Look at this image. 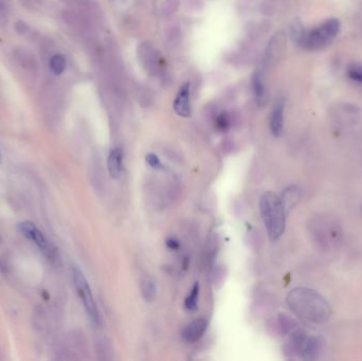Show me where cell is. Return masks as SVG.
Here are the masks:
<instances>
[{
	"label": "cell",
	"instance_id": "1",
	"mask_svg": "<svg viewBox=\"0 0 362 361\" xmlns=\"http://www.w3.org/2000/svg\"><path fill=\"white\" fill-rule=\"evenodd\" d=\"M289 309L300 319L310 323H324L329 320L332 309L320 293L307 287H296L287 294Z\"/></svg>",
	"mask_w": 362,
	"mask_h": 361
},
{
	"label": "cell",
	"instance_id": "2",
	"mask_svg": "<svg viewBox=\"0 0 362 361\" xmlns=\"http://www.w3.org/2000/svg\"><path fill=\"white\" fill-rule=\"evenodd\" d=\"M310 234L315 243L325 251L339 248L343 232L339 220L329 214H319L311 218Z\"/></svg>",
	"mask_w": 362,
	"mask_h": 361
},
{
	"label": "cell",
	"instance_id": "3",
	"mask_svg": "<svg viewBox=\"0 0 362 361\" xmlns=\"http://www.w3.org/2000/svg\"><path fill=\"white\" fill-rule=\"evenodd\" d=\"M259 210L269 238L279 240L285 231L287 215L280 197L272 192H265L259 199Z\"/></svg>",
	"mask_w": 362,
	"mask_h": 361
},
{
	"label": "cell",
	"instance_id": "4",
	"mask_svg": "<svg viewBox=\"0 0 362 361\" xmlns=\"http://www.w3.org/2000/svg\"><path fill=\"white\" fill-rule=\"evenodd\" d=\"M340 20L337 18H329L323 24L318 26L311 30L305 32L299 41V45L306 49L315 51L328 46L330 42L336 38L340 31Z\"/></svg>",
	"mask_w": 362,
	"mask_h": 361
},
{
	"label": "cell",
	"instance_id": "5",
	"mask_svg": "<svg viewBox=\"0 0 362 361\" xmlns=\"http://www.w3.org/2000/svg\"><path fill=\"white\" fill-rule=\"evenodd\" d=\"M287 341L288 352L304 360H313L318 357L321 351L320 339L308 335L304 330L295 328L292 330Z\"/></svg>",
	"mask_w": 362,
	"mask_h": 361
},
{
	"label": "cell",
	"instance_id": "6",
	"mask_svg": "<svg viewBox=\"0 0 362 361\" xmlns=\"http://www.w3.org/2000/svg\"><path fill=\"white\" fill-rule=\"evenodd\" d=\"M72 278H73V282L75 284L77 293L81 298L83 305L86 309L87 314L90 317V319L96 324L100 323V316L98 312V307L96 305L95 299L92 297V292L90 289V286L87 282V280L83 272L79 270L77 267L72 268Z\"/></svg>",
	"mask_w": 362,
	"mask_h": 361
},
{
	"label": "cell",
	"instance_id": "7",
	"mask_svg": "<svg viewBox=\"0 0 362 361\" xmlns=\"http://www.w3.org/2000/svg\"><path fill=\"white\" fill-rule=\"evenodd\" d=\"M207 327L208 322L205 318H199V319L192 321L190 324H187L182 331L183 340L189 343L198 341L206 333Z\"/></svg>",
	"mask_w": 362,
	"mask_h": 361
},
{
	"label": "cell",
	"instance_id": "8",
	"mask_svg": "<svg viewBox=\"0 0 362 361\" xmlns=\"http://www.w3.org/2000/svg\"><path fill=\"white\" fill-rule=\"evenodd\" d=\"M174 110L182 118H189L191 115L190 84H185L180 88L174 102Z\"/></svg>",
	"mask_w": 362,
	"mask_h": 361
},
{
	"label": "cell",
	"instance_id": "9",
	"mask_svg": "<svg viewBox=\"0 0 362 361\" xmlns=\"http://www.w3.org/2000/svg\"><path fill=\"white\" fill-rule=\"evenodd\" d=\"M284 126V102L279 100L274 105L270 118V129L273 136L280 137L283 132Z\"/></svg>",
	"mask_w": 362,
	"mask_h": 361
},
{
	"label": "cell",
	"instance_id": "10",
	"mask_svg": "<svg viewBox=\"0 0 362 361\" xmlns=\"http://www.w3.org/2000/svg\"><path fill=\"white\" fill-rule=\"evenodd\" d=\"M19 229L25 236H27L29 240L34 242L38 247L40 248H46L47 247V241L45 236L42 235L40 231L35 227L34 223L30 221H25L19 223Z\"/></svg>",
	"mask_w": 362,
	"mask_h": 361
},
{
	"label": "cell",
	"instance_id": "11",
	"mask_svg": "<svg viewBox=\"0 0 362 361\" xmlns=\"http://www.w3.org/2000/svg\"><path fill=\"white\" fill-rule=\"evenodd\" d=\"M301 198V191L298 186L290 185L286 187V189L282 192L281 194V201L283 205L286 214L290 212L292 209L295 207V205L299 203Z\"/></svg>",
	"mask_w": 362,
	"mask_h": 361
},
{
	"label": "cell",
	"instance_id": "12",
	"mask_svg": "<svg viewBox=\"0 0 362 361\" xmlns=\"http://www.w3.org/2000/svg\"><path fill=\"white\" fill-rule=\"evenodd\" d=\"M107 168L109 174L113 178H119L123 173V153L120 148H114L110 151L107 160Z\"/></svg>",
	"mask_w": 362,
	"mask_h": 361
},
{
	"label": "cell",
	"instance_id": "13",
	"mask_svg": "<svg viewBox=\"0 0 362 361\" xmlns=\"http://www.w3.org/2000/svg\"><path fill=\"white\" fill-rule=\"evenodd\" d=\"M140 290L142 298L146 302H153L157 294V284L155 280L150 277H145L141 280Z\"/></svg>",
	"mask_w": 362,
	"mask_h": 361
},
{
	"label": "cell",
	"instance_id": "14",
	"mask_svg": "<svg viewBox=\"0 0 362 361\" xmlns=\"http://www.w3.org/2000/svg\"><path fill=\"white\" fill-rule=\"evenodd\" d=\"M199 290H200V287H199V284L196 282L194 284L192 290L190 292V294L187 295V298L185 300V308L187 310H190V312H194V310H196L197 307H198V298H199Z\"/></svg>",
	"mask_w": 362,
	"mask_h": 361
},
{
	"label": "cell",
	"instance_id": "15",
	"mask_svg": "<svg viewBox=\"0 0 362 361\" xmlns=\"http://www.w3.org/2000/svg\"><path fill=\"white\" fill-rule=\"evenodd\" d=\"M66 68V60L61 54H55L50 60V69L55 75H60Z\"/></svg>",
	"mask_w": 362,
	"mask_h": 361
},
{
	"label": "cell",
	"instance_id": "16",
	"mask_svg": "<svg viewBox=\"0 0 362 361\" xmlns=\"http://www.w3.org/2000/svg\"><path fill=\"white\" fill-rule=\"evenodd\" d=\"M253 90L256 96V100L259 104H263L265 102V86L262 81V77L259 74H256L253 78Z\"/></svg>",
	"mask_w": 362,
	"mask_h": 361
},
{
	"label": "cell",
	"instance_id": "17",
	"mask_svg": "<svg viewBox=\"0 0 362 361\" xmlns=\"http://www.w3.org/2000/svg\"><path fill=\"white\" fill-rule=\"evenodd\" d=\"M347 76L355 82L362 83V65L354 64L347 68Z\"/></svg>",
	"mask_w": 362,
	"mask_h": 361
},
{
	"label": "cell",
	"instance_id": "18",
	"mask_svg": "<svg viewBox=\"0 0 362 361\" xmlns=\"http://www.w3.org/2000/svg\"><path fill=\"white\" fill-rule=\"evenodd\" d=\"M215 126L217 128V131H219V132H226V131H228V128L230 127V118H229V115L226 112L220 113L218 115V117L216 118Z\"/></svg>",
	"mask_w": 362,
	"mask_h": 361
},
{
	"label": "cell",
	"instance_id": "19",
	"mask_svg": "<svg viewBox=\"0 0 362 361\" xmlns=\"http://www.w3.org/2000/svg\"><path fill=\"white\" fill-rule=\"evenodd\" d=\"M146 161L149 164V167H151L155 170H159L162 168V163L160 161V159L155 154H148L146 156Z\"/></svg>",
	"mask_w": 362,
	"mask_h": 361
},
{
	"label": "cell",
	"instance_id": "20",
	"mask_svg": "<svg viewBox=\"0 0 362 361\" xmlns=\"http://www.w3.org/2000/svg\"><path fill=\"white\" fill-rule=\"evenodd\" d=\"M166 246H168L171 249H173V250H175V249L179 248L180 245H179L178 241L175 240V238H168V240H166Z\"/></svg>",
	"mask_w": 362,
	"mask_h": 361
},
{
	"label": "cell",
	"instance_id": "21",
	"mask_svg": "<svg viewBox=\"0 0 362 361\" xmlns=\"http://www.w3.org/2000/svg\"><path fill=\"white\" fill-rule=\"evenodd\" d=\"M2 161V156H1V153H0V162Z\"/></svg>",
	"mask_w": 362,
	"mask_h": 361
}]
</instances>
